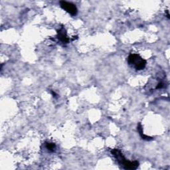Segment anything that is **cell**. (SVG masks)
<instances>
[{
    "label": "cell",
    "instance_id": "3",
    "mask_svg": "<svg viewBox=\"0 0 170 170\" xmlns=\"http://www.w3.org/2000/svg\"><path fill=\"white\" fill-rule=\"evenodd\" d=\"M60 6L62 7V9H63L67 13H69L72 16H75L77 14L78 10L75 4L65 1H61Z\"/></svg>",
    "mask_w": 170,
    "mask_h": 170
},
{
    "label": "cell",
    "instance_id": "8",
    "mask_svg": "<svg viewBox=\"0 0 170 170\" xmlns=\"http://www.w3.org/2000/svg\"><path fill=\"white\" fill-rule=\"evenodd\" d=\"M167 17H168V19H169V15L168 11H167Z\"/></svg>",
    "mask_w": 170,
    "mask_h": 170
},
{
    "label": "cell",
    "instance_id": "1",
    "mask_svg": "<svg viewBox=\"0 0 170 170\" xmlns=\"http://www.w3.org/2000/svg\"><path fill=\"white\" fill-rule=\"evenodd\" d=\"M111 154L115 158L118 163L125 169H136L139 166L138 161H128L118 149H113L111 150Z\"/></svg>",
    "mask_w": 170,
    "mask_h": 170
},
{
    "label": "cell",
    "instance_id": "2",
    "mask_svg": "<svg viewBox=\"0 0 170 170\" xmlns=\"http://www.w3.org/2000/svg\"><path fill=\"white\" fill-rule=\"evenodd\" d=\"M129 65L133 66L137 71H142L145 69L147 62L138 54H130L127 57Z\"/></svg>",
    "mask_w": 170,
    "mask_h": 170
},
{
    "label": "cell",
    "instance_id": "7",
    "mask_svg": "<svg viewBox=\"0 0 170 170\" xmlns=\"http://www.w3.org/2000/svg\"><path fill=\"white\" fill-rule=\"evenodd\" d=\"M164 86V84L162 82H160V83H158V84L157 85V87H156V89H160V88H162Z\"/></svg>",
    "mask_w": 170,
    "mask_h": 170
},
{
    "label": "cell",
    "instance_id": "5",
    "mask_svg": "<svg viewBox=\"0 0 170 170\" xmlns=\"http://www.w3.org/2000/svg\"><path fill=\"white\" fill-rule=\"evenodd\" d=\"M138 131L140 135V136L142 137V138L144 140H147V141H150V140H153V138L150 136H146L143 133V128L141 124H138Z\"/></svg>",
    "mask_w": 170,
    "mask_h": 170
},
{
    "label": "cell",
    "instance_id": "6",
    "mask_svg": "<svg viewBox=\"0 0 170 170\" xmlns=\"http://www.w3.org/2000/svg\"><path fill=\"white\" fill-rule=\"evenodd\" d=\"M45 147L47 150L50 152H53L56 150V145H55V144L52 142H47L45 144Z\"/></svg>",
    "mask_w": 170,
    "mask_h": 170
},
{
    "label": "cell",
    "instance_id": "4",
    "mask_svg": "<svg viewBox=\"0 0 170 170\" xmlns=\"http://www.w3.org/2000/svg\"><path fill=\"white\" fill-rule=\"evenodd\" d=\"M57 38L63 43H68L70 41V39L67 37V31L64 27H61L57 31Z\"/></svg>",
    "mask_w": 170,
    "mask_h": 170
}]
</instances>
